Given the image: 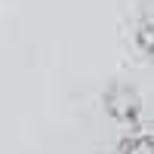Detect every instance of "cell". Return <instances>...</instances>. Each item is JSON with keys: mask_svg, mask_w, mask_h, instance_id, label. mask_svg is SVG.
I'll list each match as a JSON object with an SVG mask.
<instances>
[{"mask_svg": "<svg viewBox=\"0 0 154 154\" xmlns=\"http://www.w3.org/2000/svg\"><path fill=\"white\" fill-rule=\"evenodd\" d=\"M111 111L117 114V117H133V114L139 111V102H136V96L130 93V89L117 86L111 93Z\"/></svg>", "mask_w": 154, "mask_h": 154, "instance_id": "obj_1", "label": "cell"}, {"mask_svg": "<svg viewBox=\"0 0 154 154\" xmlns=\"http://www.w3.org/2000/svg\"><path fill=\"white\" fill-rule=\"evenodd\" d=\"M123 154H154V139L151 136H136L133 142L123 148Z\"/></svg>", "mask_w": 154, "mask_h": 154, "instance_id": "obj_2", "label": "cell"}]
</instances>
